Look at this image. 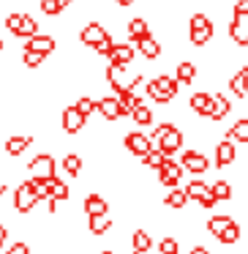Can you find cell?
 Masks as SVG:
<instances>
[{"label": "cell", "instance_id": "cell-1", "mask_svg": "<svg viewBox=\"0 0 248 254\" xmlns=\"http://www.w3.org/2000/svg\"><path fill=\"white\" fill-rule=\"evenodd\" d=\"M109 82H112V88H115V93L120 96V93H128V90H134L139 82H142V74H126L120 66H109Z\"/></svg>", "mask_w": 248, "mask_h": 254}, {"label": "cell", "instance_id": "cell-2", "mask_svg": "<svg viewBox=\"0 0 248 254\" xmlns=\"http://www.w3.org/2000/svg\"><path fill=\"white\" fill-rule=\"evenodd\" d=\"M39 194H36V189L30 186V181L19 183V189L14 191V208L19 210V213H28V210H33V205H39Z\"/></svg>", "mask_w": 248, "mask_h": 254}, {"label": "cell", "instance_id": "cell-3", "mask_svg": "<svg viewBox=\"0 0 248 254\" xmlns=\"http://www.w3.org/2000/svg\"><path fill=\"white\" fill-rule=\"evenodd\" d=\"M30 172H33V178H39V181H52L55 175V159H52L50 153H39L33 161H30Z\"/></svg>", "mask_w": 248, "mask_h": 254}, {"label": "cell", "instance_id": "cell-4", "mask_svg": "<svg viewBox=\"0 0 248 254\" xmlns=\"http://www.w3.org/2000/svg\"><path fill=\"white\" fill-rule=\"evenodd\" d=\"M106 39H109V33H106V28L99 22H88L82 28V33H79V41H82V44H90V47H101Z\"/></svg>", "mask_w": 248, "mask_h": 254}, {"label": "cell", "instance_id": "cell-5", "mask_svg": "<svg viewBox=\"0 0 248 254\" xmlns=\"http://www.w3.org/2000/svg\"><path fill=\"white\" fill-rule=\"evenodd\" d=\"M158 175H161V183H164V186L177 189L180 175H183V164H180V161H175V159H166V164L158 170Z\"/></svg>", "mask_w": 248, "mask_h": 254}, {"label": "cell", "instance_id": "cell-6", "mask_svg": "<svg viewBox=\"0 0 248 254\" xmlns=\"http://www.w3.org/2000/svg\"><path fill=\"white\" fill-rule=\"evenodd\" d=\"M180 164H183V170L194 172V175H202V172L210 167V161H207V156H202L199 150H186Z\"/></svg>", "mask_w": 248, "mask_h": 254}, {"label": "cell", "instance_id": "cell-7", "mask_svg": "<svg viewBox=\"0 0 248 254\" xmlns=\"http://www.w3.org/2000/svg\"><path fill=\"white\" fill-rule=\"evenodd\" d=\"M126 148L131 150V153H137V156H142V159H145V156L153 150V142H150L148 134L134 131V134H128V137H126Z\"/></svg>", "mask_w": 248, "mask_h": 254}, {"label": "cell", "instance_id": "cell-8", "mask_svg": "<svg viewBox=\"0 0 248 254\" xmlns=\"http://www.w3.org/2000/svg\"><path fill=\"white\" fill-rule=\"evenodd\" d=\"M85 121H88V118H85L77 107H66V110H63V128H66L68 134H77L79 128L85 126Z\"/></svg>", "mask_w": 248, "mask_h": 254}, {"label": "cell", "instance_id": "cell-9", "mask_svg": "<svg viewBox=\"0 0 248 254\" xmlns=\"http://www.w3.org/2000/svg\"><path fill=\"white\" fill-rule=\"evenodd\" d=\"M99 112L104 118H109V121H117V118H123L126 112H123V107H120V99L117 96H104V99L99 101Z\"/></svg>", "mask_w": 248, "mask_h": 254}, {"label": "cell", "instance_id": "cell-10", "mask_svg": "<svg viewBox=\"0 0 248 254\" xmlns=\"http://www.w3.org/2000/svg\"><path fill=\"white\" fill-rule=\"evenodd\" d=\"M134 61V50L128 44H115V50L109 52V66H120L126 68Z\"/></svg>", "mask_w": 248, "mask_h": 254}, {"label": "cell", "instance_id": "cell-11", "mask_svg": "<svg viewBox=\"0 0 248 254\" xmlns=\"http://www.w3.org/2000/svg\"><path fill=\"white\" fill-rule=\"evenodd\" d=\"M180 145H183V134H180V128H175V126H172V131L166 134L164 139H161L158 150L166 156V159H169V156L175 153V150H180Z\"/></svg>", "mask_w": 248, "mask_h": 254}, {"label": "cell", "instance_id": "cell-12", "mask_svg": "<svg viewBox=\"0 0 248 254\" xmlns=\"http://www.w3.org/2000/svg\"><path fill=\"white\" fill-rule=\"evenodd\" d=\"M235 156H237L235 142H232V139H221L218 148H215V164L226 167V164H232V161H235Z\"/></svg>", "mask_w": 248, "mask_h": 254}, {"label": "cell", "instance_id": "cell-13", "mask_svg": "<svg viewBox=\"0 0 248 254\" xmlns=\"http://www.w3.org/2000/svg\"><path fill=\"white\" fill-rule=\"evenodd\" d=\"M25 50L30 52H41V55H50V52H55V39H50V36H33V39L25 44Z\"/></svg>", "mask_w": 248, "mask_h": 254}, {"label": "cell", "instance_id": "cell-14", "mask_svg": "<svg viewBox=\"0 0 248 254\" xmlns=\"http://www.w3.org/2000/svg\"><path fill=\"white\" fill-rule=\"evenodd\" d=\"M85 210H88V216H106L109 205H106V199L99 197V194H88V197H85Z\"/></svg>", "mask_w": 248, "mask_h": 254}, {"label": "cell", "instance_id": "cell-15", "mask_svg": "<svg viewBox=\"0 0 248 254\" xmlns=\"http://www.w3.org/2000/svg\"><path fill=\"white\" fill-rule=\"evenodd\" d=\"M210 107H213V96H210V93H194L191 96V110L194 112L210 118Z\"/></svg>", "mask_w": 248, "mask_h": 254}, {"label": "cell", "instance_id": "cell-16", "mask_svg": "<svg viewBox=\"0 0 248 254\" xmlns=\"http://www.w3.org/2000/svg\"><path fill=\"white\" fill-rule=\"evenodd\" d=\"M229 110H232L229 99H226V96H221V93H215V96H213V107H210V118L221 121V118L229 115Z\"/></svg>", "mask_w": 248, "mask_h": 254}, {"label": "cell", "instance_id": "cell-17", "mask_svg": "<svg viewBox=\"0 0 248 254\" xmlns=\"http://www.w3.org/2000/svg\"><path fill=\"white\" fill-rule=\"evenodd\" d=\"M186 194L191 199H197V202H202V199H207L210 197V183H204V181H191L186 186Z\"/></svg>", "mask_w": 248, "mask_h": 254}, {"label": "cell", "instance_id": "cell-18", "mask_svg": "<svg viewBox=\"0 0 248 254\" xmlns=\"http://www.w3.org/2000/svg\"><path fill=\"white\" fill-rule=\"evenodd\" d=\"M229 36H232V41H235V44H243V47H246V44H248V25H243L237 17H232Z\"/></svg>", "mask_w": 248, "mask_h": 254}, {"label": "cell", "instance_id": "cell-19", "mask_svg": "<svg viewBox=\"0 0 248 254\" xmlns=\"http://www.w3.org/2000/svg\"><path fill=\"white\" fill-rule=\"evenodd\" d=\"M155 85H158V90H161V93L172 96V99H175L177 88H180V82H177V77H172V74H161V77H155Z\"/></svg>", "mask_w": 248, "mask_h": 254}, {"label": "cell", "instance_id": "cell-20", "mask_svg": "<svg viewBox=\"0 0 248 254\" xmlns=\"http://www.w3.org/2000/svg\"><path fill=\"white\" fill-rule=\"evenodd\" d=\"M137 50L142 52L145 58H150V61H153V58H158V55H161V44H158V41L153 39V36H148V39L137 41Z\"/></svg>", "mask_w": 248, "mask_h": 254}, {"label": "cell", "instance_id": "cell-21", "mask_svg": "<svg viewBox=\"0 0 248 254\" xmlns=\"http://www.w3.org/2000/svg\"><path fill=\"white\" fill-rule=\"evenodd\" d=\"M128 36H131L134 41H142V39H148L150 36V28H148V22H145V19H131V22H128Z\"/></svg>", "mask_w": 248, "mask_h": 254}, {"label": "cell", "instance_id": "cell-22", "mask_svg": "<svg viewBox=\"0 0 248 254\" xmlns=\"http://www.w3.org/2000/svg\"><path fill=\"white\" fill-rule=\"evenodd\" d=\"M235 224V221H232V216H213V219L207 221V230L213 232V235H224V230H229V227Z\"/></svg>", "mask_w": 248, "mask_h": 254}, {"label": "cell", "instance_id": "cell-23", "mask_svg": "<svg viewBox=\"0 0 248 254\" xmlns=\"http://www.w3.org/2000/svg\"><path fill=\"white\" fill-rule=\"evenodd\" d=\"M33 142V137H8L6 139V153H11V156H19L28 145Z\"/></svg>", "mask_w": 248, "mask_h": 254}, {"label": "cell", "instance_id": "cell-24", "mask_svg": "<svg viewBox=\"0 0 248 254\" xmlns=\"http://www.w3.org/2000/svg\"><path fill=\"white\" fill-rule=\"evenodd\" d=\"M226 139H237V142H248V118H243V121H237L235 126L229 128V134H226Z\"/></svg>", "mask_w": 248, "mask_h": 254}, {"label": "cell", "instance_id": "cell-25", "mask_svg": "<svg viewBox=\"0 0 248 254\" xmlns=\"http://www.w3.org/2000/svg\"><path fill=\"white\" fill-rule=\"evenodd\" d=\"M175 77H177V82L180 85H186V82H194V77H197V66L194 63H180L177 66V71H175Z\"/></svg>", "mask_w": 248, "mask_h": 254}, {"label": "cell", "instance_id": "cell-26", "mask_svg": "<svg viewBox=\"0 0 248 254\" xmlns=\"http://www.w3.org/2000/svg\"><path fill=\"white\" fill-rule=\"evenodd\" d=\"M117 99H120V107H123V112H128V115H131V112L137 110V107H142V99H139V96L134 93V90H128V93H120Z\"/></svg>", "mask_w": 248, "mask_h": 254}, {"label": "cell", "instance_id": "cell-27", "mask_svg": "<svg viewBox=\"0 0 248 254\" xmlns=\"http://www.w3.org/2000/svg\"><path fill=\"white\" fill-rule=\"evenodd\" d=\"M131 243H134V252H150V246H153V241H150V235L145 230H137L131 235Z\"/></svg>", "mask_w": 248, "mask_h": 254}, {"label": "cell", "instance_id": "cell-28", "mask_svg": "<svg viewBox=\"0 0 248 254\" xmlns=\"http://www.w3.org/2000/svg\"><path fill=\"white\" fill-rule=\"evenodd\" d=\"M88 224H90V232H93V235H104L112 227V221H109V216H90Z\"/></svg>", "mask_w": 248, "mask_h": 254}, {"label": "cell", "instance_id": "cell-29", "mask_svg": "<svg viewBox=\"0 0 248 254\" xmlns=\"http://www.w3.org/2000/svg\"><path fill=\"white\" fill-rule=\"evenodd\" d=\"M169 208H183V205L188 202V194H186V189H172L169 194H166V199H164Z\"/></svg>", "mask_w": 248, "mask_h": 254}, {"label": "cell", "instance_id": "cell-30", "mask_svg": "<svg viewBox=\"0 0 248 254\" xmlns=\"http://www.w3.org/2000/svg\"><path fill=\"white\" fill-rule=\"evenodd\" d=\"M17 36H22V39H33V36H39V22H36L30 14H25V22H22V28H19V33Z\"/></svg>", "mask_w": 248, "mask_h": 254}, {"label": "cell", "instance_id": "cell-31", "mask_svg": "<svg viewBox=\"0 0 248 254\" xmlns=\"http://www.w3.org/2000/svg\"><path fill=\"white\" fill-rule=\"evenodd\" d=\"M68 3H71V0H41V11L50 14V17H55V14H60Z\"/></svg>", "mask_w": 248, "mask_h": 254}, {"label": "cell", "instance_id": "cell-32", "mask_svg": "<svg viewBox=\"0 0 248 254\" xmlns=\"http://www.w3.org/2000/svg\"><path fill=\"white\" fill-rule=\"evenodd\" d=\"M210 194H213L215 199H229L232 197V186L226 181H215V183H210Z\"/></svg>", "mask_w": 248, "mask_h": 254}, {"label": "cell", "instance_id": "cell-33", "mask_svg": "<svg viewBox=\"0 0 248 254\" xmlns=\"http://www.w3.org/2000/svg\"><path fill=\"white\" fill-rule=\"evenodd\" d=\"M229 88H232V93H235V96H248V90H246V74H243V68L229 79Z\"/></svg>", "mask_w": 248, "mask_h": 254}, {"label": "cell", "instance_id": "cell-34", "mask_svg": "<svg viewBox=\"0 0 248 254\" xmlns=\"http://www.w3.org/2000/svg\"><path fill=\"white\" fill-rule=\"evenodd\" d=\"M63 170H66L68 175H79V170H82V159H79L77 153H68L66 159H63Z\"/></svg>", "mask_w": 248, "mask_h": 254}, {"label": "cell", "instance_id": "cell-35", "mask_svg": "<svg viewBox=\"0 0 248 254\" xmlns=\"http://www.w3.org/2000/svg\"><path fill=\"white\" fill-rule=\"evenodd\" d=\"M131 118L134 121L139 123V126H150V123H153V112H150V107H137V110L131 112Z\"/></svg>", "mask_w": 248, "mask_h": 254}, {"label": "cell", "instance_id": "cell-36", "mask_svg": "<svg viewBox=\"0 0 248 254\" xmlns=\"http://www.w3.org/2000/svg\"><path fill=\"white\" fill-rule=\"evenodd\" d=\"M74 107H77V110L82 112L85 118H88L93 110H99V101H93L90 96H79V99H77V104H74Z\"/></svg>", "mask_w": 248, "mask_h": 254}, {"label": "cell", "instance_id": "cell-37", "mask_svg": "<svg viewBox=\"0 0 248 254\" xmlns=\"http://www.w3.org/2000/svg\"><path fill=\"white\" fill-rule=\"evenodd\" d=\"M145 90H148V96H150V99H153V101H158V104H166V101L172 99V96L161 93V90H158V85H155V79H150V82L145 85Z\"/></svg>", "mask_w": 248, "mask_h": 254}, {"label": "cell", "instance_id": "cell-38", "mask_svg": "<svg viewBox=\"0 0 248 254\" xmlns=\"http://www.w3.org/2000/svg\"><path fill=\"white\" fill-rule=\"evenodd\" d=\"M145 164H148V167H155V170H161V167L166 164V156L161 153V150H150V153L145 156Z\"/></svg>", "mask_w": 248, "mask_h": 254}, {"label": "cell", "instance_id": "cell-39", "mask_svg": "<svg viewBox=\"0 0 248 254\" xmlns=\"http://www.w3.org/2000/svg\"><path fill=\"white\" fill-rule=\"evenodd\" d=\"M22 22H25V14H19V11H14V14H8V17H6V28L11 30L14 36L19 33V28H22Z\"/></svg>", "mask_w": 248, "mask_h": 254}, {"label": "cell", "instance_id": "cell-40", "mask_svg": "<svg viewBox=\"0 0 248 254\" xmlns=\"http://www.w3.org/2000/svg\"><path fill=\"white\" fill-rule=\"evenodd\" d=\"M52 199H57V202L68 199V183H63L60 178H55V186H52Z\"/></svg>", "mask_w": 248, "mask_h": 254}, {"label": "cell", "instance_id": "cell-41", "mask_svg": "<svg viewBox=\"0 0 248 254\" xmlns=\"http://www.w3.org/2000/svg\"><path fill=\"white\" fill-rule=\"evenodd\" d=\"M22 61H25V66H41V63L47 61V55H41V52H30V50H25L22 52Z\"/></svg>", "mask_w": 248, "mask_h": 254}, {"label": "cell", "instance_id": "cell-42", "mask_svg": "<svg viewBox=\"0 0 248 254\" xmlns=\"http://www.w3.org/2000/svg\"><path fill=\"white\" fill-rule=\"evenodd\" d=\"M210 36H213V28H202V30H191V41L197 47H202V44H207L210 41Z\"/></svg>", "mask_w": 248, "mask_h": 254}, {"label": "cell", "instance_id": "cell-43", "mask_svg": "<svg viewBox=\"0 0 248 254\" xmlns=\"http://www.w3.org/2000/svg\"><path fill=\"white\" fill-rule=\"evenodd\" d=\"M188 28H191V30H202V28H213V22H210L204 14H194L191 22H188Z\"/></svg>", "mask_w": 248, "mask_h": 254}, {"label": "cell", "instance_id": "cell-44", "mask_svg": "<svg viewBox=\"0 0 248 254\" xmlns=\"http://www.w3.org/2000/svg\"><path fill=\"white\" fill-rule=\"evenodd\" d=\"M237 238H240V227H237V224H232L229 230H224V235H221L218 241H221V243H235Z\"/></svg>", "mask_w": 248, "mask_h": 254}, {"label": "cell", "instance_id": "cell-45", "mask_svg": "<svg viewBox=\"0 0 248 254\" xmlns=\"http://www.w3.org/2000/svg\"><path fill=\"white\" fill-rule=\"evenodd\" d=\"M158 252L161 254H177V241L175 238H164V241L158 243Z\"/></svg>", "mask_w": 248, "mask_h": 254}, {"label": "cell", "instance_id": "cell-46", "mask_svg": "<svg viewBox=\"0 0 248 254\" xmlns=\"http://www.w3.org/2000/svg\"><path fill=\"white\" fill-rule=\"evenodd\" d=\"M235 17H237V19L248 17V0H237V6H235Z\"/></svg>", "mask_w": 248, "mask_h": 254}, {"label": "cell", "instance_id": "cell-47", "mask_svg": "<svg viewBox=\"0 0 248 254\" xmlns=\"http://www.w3.org/2000/svg\"><path fill=\"white\" fill-rule=\"evenodd\" d=\"M6 254H30V249H28V243H11V249H8Z\"/></svg>", "mask_w": 248, "mask_h": 254}, {"label": "cell", "instance_id": "cell-48", "mask_svg": "<svg viewBox=\"0 0 248 254\" xmlns=\"http://www.w3.org/2000/svg\"><path fill=\"white\" fill-rule=\"evenodd\" d=\"M215 202H218V199H215L213 194H210V197H207V199H202V202H199V205H202V208H213Z\"/></svg>", "mask_w": 248, "mask_h": 254}, {"label": "cell", "instance_id": "cell-49", "mask_svg": "<svg viewBox=\"0 0 248 254\" xmlns=\"http://www.w3.org/2000/svg\"><path fill=\"white\" fill-rule=\"evenodd\" d=\"M6 238H8V230L3 224H0V246H3V243H6Z\"/></svg>", "mask_w": 248, "mask_h": 254}, {"label": "cell", "instance_id": "cell-50", "mask_svg": "<svg viewBox=\"0 0 248 254\" xmlns=\"http://www.w3.org/2000/svg\"><path fill=\"white\" fill-rule=\"evenodd\" d=\"M191 254H210V252H207L204 246H194V249H191Z\"/></svg>", "mask_w": 248, "mask_h": 254}, {"label": "cell", "instance_id": "cell-51", "mask_svg": "<svg viewBox=\"0 0 248 254\" xmlns=\"http://www.w3.org/2000/svg\"><path fill=\"white\" fill-rule=\"evenodd\" d=\"M243 74H246V90H248V66H243Z\"/></svg>", "mask_w": 248, "mask_h": 254}, {"label": "cell", "instance_id": "cell-52", "mask_svg": "<svg viewBox=\"0 0 248 254\" xmlns=\"http://www.w3.org/2000/svg\"><path fill=\"white\" fill-rule=\"evenodd\" d=\"M117 3H120V6H131L134 0H117Z\"/></svg>", "mask_w": 248, "mask_h": 254}, {"label": "cell", "instance_id": "cell-53", "mask_svg": "<svg viewBox=\"0 0 248 254\" xmlns=\"http://www.w3.org/2000/svg\"><path fill=\"white\" fill-rule=\"evenodd\" d=\"M3 191H6V186H3V183H0V194H3Z\"/></svg>", "mask_w": 248, "mask_h": 254}, {"label": "cell", "instance_id": "cell-54", "mask_svg": "<svg viewBox=\"0 0 248 254\" xmlns=\"http://www.w3.org/2000/svg\"><path fill=\"white\" fill-rule=\"evenodd\" d=\"M101 254H115V252H109V249H106V252H101Z\"/></svg>", "mask_w": 248, "mask_h": 254}, {"label": "cell", "instance_id": "cell-55", "mask_svg": "<svg viewBox=\"0 0 248 254\" xmlns=\"http://www.w3.org/2000/svg\"><path fill=\"white\" fill-rule=\"evenodd\" d=\"M134 254H148V252H134Z\"/></svg>", "mask_w": 248, "mask_h": 254}, {"label": "cell", "instance_id": "cell-56", "mask_svg": "<svg viewBox=\"0 0 248 254\" xmlns=\"http://www.w3.org/2000/svg\"><path fill=\"white\" fill-rule=\"evenodd\" d=\"M0 50H3V41H0Z\"/></svg>", "mask_w": 248, "mask_h": 254}]
</instances>
